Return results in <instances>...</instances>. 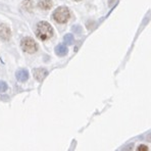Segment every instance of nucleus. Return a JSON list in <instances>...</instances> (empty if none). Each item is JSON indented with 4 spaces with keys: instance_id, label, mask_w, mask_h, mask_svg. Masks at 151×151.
Returning <instances> with one entry per match:
<instances>
[{
    "instance_id": "9b49d317",
    "label": "nucleus",
    "mask_w": 151,
    "mask_h": 151,
    "mask_svg": "<svg viewBox=\"0 0 151 151\" xmlns=\"http://www.w3.org/2000/svg\"><path fill=\"white\" fill-rule=\"evenodd\" d=\"M7 84L5 83V82L3 81H0V92H5L6 90H7Z\"/></svg>"
},
{
    "instance_id": "39448f33",
    "label": "nucleus",
    "mask_w": 151,
    "mask_h": 151,
    "mask_svg": "<svg viewBox=\"0 0 151 151\" xmlns=\"http://www.w3.org/2000/svg\"><path fill=\"white\" fill-rule=\"evenodd\" d=\"M34 77L38 82H42L46 78V76L48 75V72L45 68H36L34 70Z\"/></svg>"
},
{
    "instance_id": "ddd939ff",
    "label": "nucleus",
    "mask_w": 151,
    "mask_h": 151,
    "mask_svg": "<svg viewBox=\"0 0 151 151\" xmlns=\"http://www.w3.org/2000/svg\"><path fill=\"white\" fill-rule=\"evenodd\" d=\"M146 140H147L148 142H151V133L147 135V137H146Z\"/></svg>"
},
{
    "instance_id": "2eb2a0df",
    "label": "nucleus",
    "mask_w": 151,
    "mask_h": 151,
    "mask_svg": "<svg viewBox=\"0 0 151 151\" xmlns=\"http://www.w3.org/2000/svg\"><path fill=\"white\" fill-rule=\"evenodd\" d=\"M75 1H81V0H75Z\"/></svg>"
},
{
    "instance_id": "4468645a",
    "label": "nucleus",
    "mask_w": 151,
    "mask_h": 151,
    "mask_svg": "<svg viewBox=\"0 0 151 151\" xmlns=\"http://www.w3.org/2000/svg\"><path fill=\"white\" fill-rule=\"evenodd\" d=\"M114 1H115V0H109V4H110V5H111V4H112Z\"/></svg>"
},
{
    "instance_id": "0eeeda50",
    "label": "nucleus",
    "mask_w": 151,
    "mask_h": 151,
    "mask_svg": "<svg viewBox=\"0 0 151 151\" xmlns=\"http://www.w3.org/2000/svg\"><path fill=\"white\" fill-rule=\"evenodd\" d=\"M52 0H39L38 2V6L44 10L50 9L52 7Z\"/></svg>"
},
{
    "instance_id": "f03ea898",
    "label": "nucleus",
    "mask_w": 151,
    "mask_h": 151,
    "mask_svg": "<svg viewBox=\"0 0 151 151\" xmlns=\"http://www.w3.org/2000/svg\"><path fill=\"white\" fill-rule=\"evenodd\" d=\"M53 19L58 24H65L66 22L70 19V12L68 10V7L65 6H60V7L56 8L53 12Z\"/></svg>"
},
{
    "instance_id": "6e6552de",
    "label": "nucleus",
    "mask_w": 151,
    "mask_h": 151,
    "mask_svg": "<svg viewBox=\"0 0 151 151\" xmlns=\"http://www.w3.org/2000/svg\"><path fill=\"white\" fill-rule=\"evenodd\" d=\"M68 47L63 44H59V45L56 46L55 48V53H56L58 56H64V55L68 54Z\"/></svg>"
},
{
    "instance_id": "1a4fd4ad",
    "label": "nucleus",
    "mask_w": 151,
    "mask_h": 151,
    "mask_svg": "<svg viewBox=\"0 0 151 151\" xmlns=\"http://www.w3.org/2000/svg\"><path fill=\"white\" fill-rule=\"evenodd\" d=\"M23 6H24V9L28 10V12H31L33 9V3L31 0H24Z\"/></svg>"
},
{
    "instance_id": "7ed1b4c3",
    "label": "nucleus",
    "mask_w": 151,
    "mask_h": 151,
    "mask_svg": "<svg viewBox=\"0 0 151 151\" xmlns=\"http://www.w3.org/2000/svg\"><path fill=\"white\" fill-rule=\"evenodd\" d=\"M22 49L25 52L33 54V53L37 52L38 51V44L31 37H25L22 39L21 42Z\"/></svg>"
},
{
    "instance_id": "f8f14e48",
    "label": "nucleus",
    "mask_w": 151,
    "mask_h": 151,
    "mask_svg": "<svg viewBox=\"0 0 151 151\" xmlns=\"http://www.w3.org/2000/svg\"><path fill=\"white\" fill-rule=\"evenodd\" d=\"M137 149H138V151H147L148 147L146 145H140L139 147L137 148Z\"/></svg>"
},
{
    "instance_id": "423d86ee",
    "label": "nucleus",
    "mask_w": 151,
    "mask_h": 151,
    "mask_svg": "<svg viewBox=\"0 0 151 151\" xmlns=\"http://www.w3.org/2000/svg\"><path fill=\"white\" fill-rule=\"evenodd\" d=\"M15 77L19 82H25L29 79V72L27 70H19L17 72Z\"/></svg>"
},
{
    "instance_id": "f257e3e1",
    "label": "nucleus",
    "mask_w": 151,
    "mask_h": 151,
    "mask_svg": "<svg viewBox=\"0 0 151 151\" xmlns=\"http://www.w3.org/2000/svg\"><path fill=\"white\" fill-rule=\"evenodd\" d=\"M36 36L42 41L50 39L53 36V28L47 22H40L36 28Z\"/></svg>"
},
{
    "instance_id": "9d476101",
    "label": "nucleus",
    "mask_w": 151,
    "mask_h": 151,
    "mask_svg": "<svg viewBox=\"0 0 151 151\" xmlns=\"http://www.w3.org/2000/svg\"><path fill=\"white\" fill-rule=\"evenodd\" d=\"M63 40L66 44H72L74 42V36L72 34H66L65 36L63 37Z\"/></svg>"
},
{
    "instance_id": "20e7f679",
    "label": "nucleus",
    "mask_w": 151,
    "mask_h": 151,
    "mask_svg": "<svg viewBox=\"0 0 151 151\" xmlns=\"http://www.w3.org/2000/svg\"><path fill=\"white\" fill-rule=\"evenodd\" d=\"M12 37V32L5 24H0V38L4 41H8Z\"/></svg>"
}]
</instances>
